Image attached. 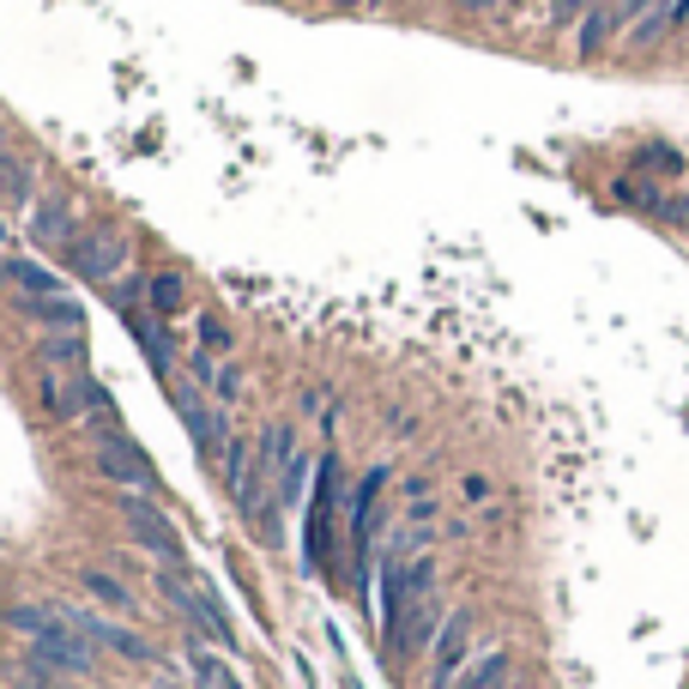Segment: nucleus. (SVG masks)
Returning a JSON list of instances; mask_svg holds the SVG:
<instances>
[{"label":"nucleus","instance_id":"f257e3e1","mask_svg":"<svg viewBox=\"0 0 689 689\" xmlns=\"http://www.w3.org/2000/svg\"><path fill=\"white\" fill-rule=\"evenodd\" d=\"M157 586H164V598L176 605V611L188 617V623L200 629L206 641H218V648H230L236 641V629H230V617L218 611V598L212 593H200L194 581H188V569H176V562H164V574H157Z\"/></svg>","mask_w":689,"mask_h":689},{"label":"nucleus","instance_id":"f03ea898","mask_svg":"<svg viewBox=\"0 0 689 689\" xmlns=\"http://www.w3.org/2000/svg\"><path fill=\"white\" fill-rule=\"evenodd\" d=\"M121 521H128L133 545H145L152 557H164V562L182 557V533L169 526V514L152 502V496H121Z\"/></svg>","mask_w":689,"mask_h":689},{"label":"nucleus","instance_id":"7ed1b4c3","mask_svg":"<svg viewBox=\"0 0 689 689\" xmlns=\"http://www.w3.org/2000/svg\"><path fill=\"white\" fill-rule=\"evenodd\" d=\"M333 521H338V460L326 454L314 472V508H309V562L326 569L333 562Z\"/></svg>","mask_w":689,"mask_h":689},{"label":"nucleus","instance_id":"20e7f679","mask_svg":"<svg viewBox=\"0 0 689 689\" xmlns=\"http://www.w3.org/2000/svg\"><path fill=\"white\" fill-rule=\"evenodd\" d=\"M381 478H388V472H364V484H357V496H352V550H345V581L352 586L369 574V538H376Z\"/></svg>","mask_w":689,"mask_h":689},{"label":"nucleus","instance_id":"39448f33","mask_svg":"<svg viewBox=\"0 0 689 689\" xmlns=\"http://www.w3.org/2000/svg\"><path fill=\"white\" fill-rule=\"evenodd\" d=\"M97 472H104L109 484H121L128 496H152V490H157L152 460H145L140 448L128 442V436H104V442H97Z\"/></svg>","mask_w":689,"mask_h":689},{"label":"nucleus","instance_id":"423d86ee","mask_svg":"<svg viewBox=\"0 0 689 689\" xmlns=\"http://www.w3.org/2000/svg\"><path fill=\"white\" fill-rule=\"evenodd\" d=\"M653 0H598L593 13L581 19V31H574V49H581V61H593V55L611 49V37L629 25L635 13H648Z\"/></svg>","mask_w":689,"mask_h":689},{"label":"nucleus","instance_id":"0eeeda50","mask_svg":"<svg viewBox=\"0 0 689 689\" xmlns=\"http://www.w3.org/2000/svg\"><path fill=\"white\" fill-rule=\"evenodd\" d=\"M31 660L55 665V672H92V635H79L67 617H55V629H43L37 641H31Z\"/></svg>","mask_w":689,"mask_h":689},{"label":"nucleus","instance_id":"6e6552de","mask_svg":"<svg viewBox=\"0 0 689 689\" xmlns=\"http://www.w3.org/2000/svg\"><path fill=\"white\" fill-rule=\"evenodd\" d=\"M472 665V617L454 611L442 623V635H436V660H429V677H436V689H448L460 672Z\"/></svg>","mask_w":689,"mask_h":689},{"label":"nucleus","instance_id":"1a4fd4ad","mask_svg":"<svg viewBox=\"0 0 689 689\" xmlns=\"http://www.w3.org/2000/svg\"><path fill=\"white\" fill-rule=\"evenodd\" d=\"M121 266H128V236H85V242L73 248V273L85 278V285H109Z\"/></svg>","mask_w":689,"mask_h":689},{"label":"nucleus","instance_id":"9d476101","mask_svg":"<svg viewBox=\"0 0 689 689\" xmlns=\"http://www.w3.org/2000/svg\"><path fill=\"white\" fill-rule=\"evenodd\" d=\"M0 290H19L25 302H43V297H61V278L37 261H19V254H0Z\"/></svg>","mask_w":689,"mask_h":689},{"label":"nucleus","instance_id":"9b49d317","mask_svg":"<svg viewBox=\"0 0 689 689\" xmlns=\"http://www.w3.org/2000/svg\"><path fill=\"white\" fill-rule=\"evenodd\" d=\"M176 412H182V424L194 429V442H200V454H218V442H224V417L212 412L206 400H200L188 381H176Z\"/></svg>","mask_w":689,"mask_h":689},{"label":"nucleus","instance_id":"f8f14e48","mask_svg":"<svg viewBox=\"0 0 689 689\" xmlns=\"http://www.w3.org/2000/svg\"><path fill=\"white\" fill-rule=\"evenodd\" d=\"M25 230H31V242H43V248H67L73 242V206L67 200H37L31 206V218H25Z\"/></svg>","mask_w":689,"mask_h":689},{"label":"nucleus","instance_id":"ddd939ff","mask_svg":"<svg viewBox=\"0 0 689 689\" xmlns=\"http://www.w3.org/2000/svg\"><path fill=\"white\" fill-rule=\"evenodd\" d=\"M188 369L200 376V388H206L212 400H236V393H242L236 364H224V357H212V352H194V357H188Z\"/></svg>","mask_w":689,"mask_h":689},{"label":"nucleus","instance_id":"4468645a","mask_svg":"<svg viewBox=\"0 0 689 689\" xmlns=\"http://www.w3.org/2000/svg\"><path fill=\"white\" fill-rule=\"evenodd\" d=\"M145 302H152V314H164V321H169V314H182L194 297H188V278L182 273H157V278H145Z\"/></svg>","mask_w":689,"mask_h":689},{"label":"nucleus","instance_id":"2eb2a0df","mask_svg":"<svg viewBox=\"0 0 689 689\" xmlns=\"http://www.w3.org/2000/svg\"><path fill=\"white\" fill-rule=\"evenodd\" d=\"M25 309H31V321H37V326H55V333H85V309L67 302V297H43V302H25Z\"/></svg>","mask_w":689,"mask_h":689},{"label":"nucleus","instance_id":"dca6fc26","mask_svg":"<svg viewBox=\"0 0 689 689\" xmlns=\"http://www.w3.org/2000/svg\"><path fill=\"white\" fill-rule=\"evenodd\" d=\"M508 665H514V660H508V648H490V653H484L478 665H466V672H460V677H454V684H448V689H502Z\"/></svg>","mask_w":689,"mask_h":689},{"label":"nucleus","instance_id":"f3484780","mask_svg":"<svg viewBox=\"0 0 689 689\" xmlns=\"http://www.w3.org/2000/svg\"><path fill=\"white\" fill-rule=\"evenodd\" d=\"M672 25H677V0H653L648 19H641V25H629V49H653V43H660Z\"/></svg>","mask_w":689,"mask_h":689},{"label":"nucleus","instance_id":"a211bd4d","mask_svg":"<svg viewBox=\"0 0 689 689\" xmlns=\"http://www.w3.org/2000/svg\"><path fill=\"white\" fill-rule=\"evenodd\" d=\"M188 665H194V684H200V689H242V677H236L230 665L218 660V653H206V648L188 653Z\"/></svg>","mask_w":689,"mask_h":689},{"label":"nucleus","instance_id":"6ab92c4d","mask_svg":"<svg viewBox=\"0 0 689 689\" xmlns=\"http://www.w3.org/2000/svg\"><path fill=\"white\" fill-rule=\"evenodd\" d=\"M43 364H49V369H85V333L43 338Z\"/></svg>","mask_w":689,"mask_h":689},{"label":"nucleus","instance_id":"aec40b11","mask_svg":"<svg viewBox=\"0 0 689 689\" xmlns=\"http://www.w3.org/2000/svg\"><path fill=\"white\" fill-rule=\"evenodd\" d=\"M31 182H37V169H31L25 157L0 152V194H7V200H31Z\"/></svg>","mask_w":689,"mask_h":689},{"label":"nucleus","instance_id":"412c9836","mask_svg":"<svg viewBox=\"0 0 689 689\" xmlns=\"http://www.w3.org/2000/svg\"><path fill=\"white\" fill-rule=\"evenodd\" d=\"M85 593H92V598H104L109 611H128V605H133V593L116 581V574H104V569H85Z\"/></svg>","mask_w":689,"mask_h":689},{"label":"nucleus","instance_id":"4be33fe9","mask_svg":"<svg viewBox=\"0 0 689 689\" xmlns=\"http://www.w3.org/2000/svg\"><path fill=\"white\" fill-rule=\"evenodd\" d=\"M0 617H7V623H13L19 635H31V641H37L43 629H55V611H43V605H7Z\"/></svg>","mask_w":689,"mask_h":689},{"label":"nucleus","instance_id":"5701e85b","mask_svg":"<svg viewBox=\"0 0 689 689\" xmlns=\"http://www.w3.org/2000/svg\"><path fill=\"white\" fill-rule=\"evenodd\" d=\"M200 352H212V357H224V352H230V333H224V321H218V314H200Z\"/></svg>","mask_w":689,"mask_h":689},{"label":"nucleus","instance_id":"b1692460","mask_svg":"<svg viewBox=\"0 0 689 689\" xmlns=\"http://www.w3.org/2000/svg\"><path fill=\"white\" fill-rule=\"evenodd\" d=\"M598 0H550V25H569V19H586Z\"/></svg>","mask_w":689,"mask_h":689},{"label":"nucleus","instance_id":"393cba45","mask_svg":"<svg viewBox=\"0 0 689 689\" xmlns=\"http://www.w3.org/2000/svg\"><path fill=\"white\" fill-rule=\"evenodd\" d=\"M653 212H660V218H672V224H689V200H660Z\"/></svg>","mask_w":689,"mask_h":689},{"label":"nucleus","instance_id":"a878e982","mask_svg":"<svg viewBox=\"0 0 689 689\" xmlns=\"http://www.w3.org/2000/svg\"><path fill=\"white\" fill-rule=\"evenodd\" d=\"M460 490H466V502H484V496H490V478H466Z\"/></svg>","mask_w":689,"mask_h":689},{"label":"nucleus","instance_id":"bb28decb","mask_svg":"<svg viewBox=\"0 0 689 689\" xmlns=\"http://www.w3.org/2000/svg\"><path fill=\"white\" fill-rule=\"evenodd\" d=\"M460 7H466V13H490L496 0H460Z\"/></svg>","mask_w":689,"mask_h":689},{"label":"nucleus","instance_id":"cd10ccee","mask_svg":"<svg viewBox=\"0 0 689 689\" xmlns=\"http://www.w3.org/2000/svg\"><path fill=\"white\" fill-rule=\"evenodd\" d=\"M684 19H689V0H677V25H684Z\"/></svg>","mask_w":689,"mask_h":689},{"label":"nucleus","instance_id":"c85d7f7f","mask_svg":"<svg viewBox=\"0 0 689 689\" xmlns=\"http://www.w3.org/2000/svg\"><path fill=\"white\" fill-rule=\"evenodd\" d=\"M7 242H13V230H7V224H0V248H7Z\"/></svg>","mask_w":689,"mask_h":689},{"label":"nucleus","instance_id":"c756f323","mask_svg":"<svg viewBox=\"0 0 689 689\" xmlns=\"http://www.w3.org/2000/svg\"><path fill=\"white\" fill-rule=\"evenodd\" d=\"M508 7H521V0H508Z\"/></svg>","mask_w":689,"mask_h":689}]
</instances>
